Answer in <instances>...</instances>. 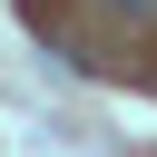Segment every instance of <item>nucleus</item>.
Returning a JSON list of instances; mask_svg holds the SVG:
<instances>
[{
	"instance_id": "1",
	"label": "nucleus",
	"mask_w": 157,
	"mask_h": 157,
	"mask_svg": "<svg viewBox=\"0 0 157 157\" xmlns=\"http://www.w3.org/2000/svg\"><path fill=\"white\" fill-rule=\"evenodd\" d=\"M108 20H157V0H98Z\"/></svg>"
}]
</instances>
